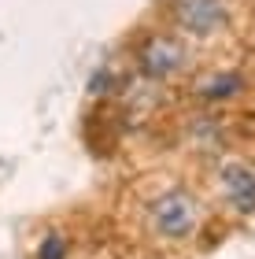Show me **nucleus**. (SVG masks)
<instances>
[{"label":"nucleus","instance_id":"423d86ee","mask_svg":"<svg viewBox=\"0 0 255 259\" xmlns=\"http://www.w3.org/2000/svg\"><path fill=\"white\" fill-rule=\"evenodd\" d=\"M67 252H71V241L63 233H44L37 244V259H67Z\"/></svg>","mask_w":255,"mask_h":259},{"label":"nucleus","instance_id":"39448f33","mask_svg":"<svg viewBox=\"0 0 255 259\" xmlns=\"http://www.w3.org/2000/svg\"><path fill=\"white\" fill-rule=\"evenodd\" d=\"M244 89H248V74L244 70L222 67V70H207V74H200L192 81V100L207 104V108H218V104L237 100Z\"/></svg>","mask_w":255,"mask_h":259},{"label":"nucleus","instance_id":"f257e3e1","mask_svg":"<svg viewBox=\"0 0 255 259\" xmlns=\"http://www.w3.org/2000/svg\"><path fill=\"white\" fill-rule=\"evenodd\" d=\"M148 226L167 241H189L200 226V204L189 189H167L148 204Z\"/></svg>","mask_w":255,"mask_h":259},{"label":"nucleus","instance_id":"0eeeda50","mask_svg":"<svg viewBox=\"0 0 255 259\" xmlns=\"http://www.w3.org/2000/svg\"><path fill=\"white\" fill-rule=\"evenodd\" d=\"M89 93H92V97H104V93H111V70H100V74H92Z\"/></svg>","mask_w":255,"mask_h":259},{"label":"nucleus","instance_id":"20e7f679","mask_svg":"<svg viewBox=\"0 0 255 259\" xmlns=\"http://www.w3.org/2000/svg\"><path fill=\"white\" fill-rule=\"evenodd\" d=\"M218 189H222L226 204L237 215H251L255 211V170L240 159L218 163Z\"/></svg>","mask_w":255,"mask_h":259},{"label":"nucleus","instance_id":"f03ea898","mask_svg":"<svg viewBox=\"0 0 255 259\" xmlns=\"http://www.w3.org/2000/svg\"><path fill=\"white\" fill-rule=\"evenodd\" d=\"M133 63H137V74L141 78L159 85V81L178 78L181 70L189 67V49H185V41L174 37V33H148V37L137 45Z\"/></svg>","mask_w":255,"mask_h":259},{"label":"nucleus","instance_id":"7ed1b4c3","mask_svg":"<svg viewBox=\"0 0 255 259\" xmlns=\"http://www.w3.org/2000/svg\"><path fill=\"white\" fill-rule=\"evenodd\" d=\"M170 19L181 33L207 41L229 30L233 8H229V0H170Z\"/></svg>","mask_w":255,"mask_h":259}]
</instances>
